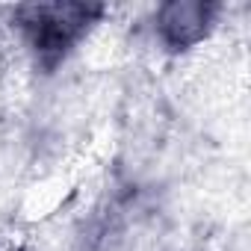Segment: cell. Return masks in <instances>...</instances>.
<instances>
[{
    "mask_svg": "<svg viewBox=\"0 0 251 251\" xmlns=\"http://www.w3.org/2000/svg\"><path fill=\"white\" fill-rule=\"evenodd\" d=\"M100 15L98 6L83 3H39V6H21L15 12V21L36 53L42 65H56L89 30V24Z\"/></svg>",
    "mask_w": 251,
    "mask_h": 251,
    "instance_id": "obj_1",
    "label": "cell"
},
{
    "mask_svg": "<svg viewBox=\"0 0 251 251\" xmlns=\"http://www.w3.org/2000/svg\"><path fill=\"white\" fill-rule=\"evenodd\" d=\"M216 24V6L210 3H169L157 12V36L172 50L195 48Z\"/></svg>",
    "mask_w": 251,
    "mask_h": 251,
    "instance_id": "obj_2",
    "label": "cell"
}]
</instances>
